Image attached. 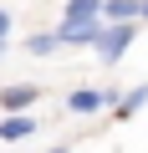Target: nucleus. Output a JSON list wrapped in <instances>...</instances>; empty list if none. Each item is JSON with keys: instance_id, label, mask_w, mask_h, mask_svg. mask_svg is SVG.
<instances>
[{"instance_id": "1", "label": "nucleus", "mask_w": 148, "mask_h": 153, "mask_svg": "<svg viewBox=\"0 0 148 153\" xmlns=\"http://www.w3.org/2000/svg\"><path fill=\"white\" fill-rule=\"evenodd\" d=\"M133 41H138V21H102V36H97V46H92V51L112 66V61H123V56H128V46H133Z\"/></svg>"}, {"instance_id": "2", "label": "nucleus", "mask_w": 148, "mask_h": 153, "mask_svg": "<svg viewBox=\"0 0 148 153\" xmlns=\"http://www.w3.org/2000/svg\"><path fill=\"white\" fill-rule=\"evenodd\" d=\"M97 36H102V16L97 21H61V31H56L61 46H97Z\"/></svg>"}, {"instance_id": "3", "label": "nucleus", "mask_w": 148, "mask_h": 153, "mask_svg": "<svg viewBox=\"0 0 148 153\" xmlns=\"http://www.w3.org/2000/svg\"><path fill=\"white\" fill-rule=\"evenodd\" d=\"M107 102H118V92H97V87L66 92V112H77V117H87V112H97V107H107Z\"/></svg>"}, {"instance_id": "4", "label": "nucleus", "mask_w": 148, "mask_h": 153, "mask_svg": "<svg viewBox=\"0 0 148 153\" xmlns=\"http://www.w3.org/2000/svg\"><path fill=\"white\" fill-rule=\"evenodd\" d=\"M36 97H41V87H36V82H21V87H0V107H5V112H26Z\"/></svg>"}, {"instance_id": "5", "label": "nucleus", "mask_w": 148, "mask_h": 153, "mask_svg": "<svg viewBox=\"0 0 148 153\" xmlns=\"http://www.w3.org/2000/svg\"><path fill=\"white\" fill-rule=\"evenodd\" d=\"M36 133V117L31 112H10L5 123H0V143H21V138H31Z\"/></svg>"}, {"instance_id": "6", "label": "nucleus", "mask_w": 148, "mask_h": 153, "mask_svg": "<svg viewBox=\"0 0 148 153\" xmlns=\"http://www.w3.org/2000/svg\"><path fill=\"white\" fill-rule=\"evenodd\" d=\"M143 102H148V82H138V87H133L128 97L118 92V102H112V107H118V123H128L133 112H143Z\"/></svg>"}, {"instance_id": "7", "label": "nucleus", "mask_w": 148, "mask_h": 153, "mask_svg": "<svg viewBox=\"0 0 148 153\" xmlns=\"http://www.w3.org/2000/svg\"><path fill=\"white\" fill-rule=\"evenodd\" d=\"M143 0H102V21H138Z\"/></svg>"}, {"instance_id": "8", "label": "nucleus", "mask_w": 148, "mask_h": 153, "mask_svg": "<svg viewBox=\"0 0 148 153\" xmlns=\"http://www.w3.org/2000/svg\"><path fill=\"white\" fill-rule=\"evenodd\" d=\"M102 0H66V21H97Z\"/></svg>"}, {"instance_id": "9", "label": "nucleus", "mask_w": 148, "mask_h": 153, "mask_svg": "<svg viewBox=\"0 0 148 153\" xmlns=\"http://www.w3.org/2000/svg\"><path fill=\"white\" fill-rule=\"evenodd\" d=\"M56 46H61V41H56V31H36V36L26 41V51H31V56H51Z\"/></svg>"}, {"instance_id": "10", "label": "nucleus", "mask_w": 148, "mask_h": 153, "mask_svg": "<svg viewBox=\"0 0 148 153\" xmlns=\"http://www.w3.org/2000/svg\"><path fill=\"white\" fill-rule=\"evenodd\" d=\"M5 36H10V10H0V56H5Z\"/></svg>"}, {"instance_id": "11", "label": "nucleus", "mask_w": 148, "mask_h": 153, "mask_svg": "<svg viewBox=\"0 0 148 153\" xmlns=\"http://www.w3.org/2000/svg\"><path fill=\"white\" fill-rule=\"evenodd\" d=\"M138 21H148V0H143V10H138Z\"/></svg>"}, {"instance_id": "12", "label": "nucleus", "mask_w": 148, "mask_h": 153, "mask_svg": "<svg viewBox=\"0 0 148 153\" xmlns=\"http://www.w3.org/2000/svg\"><path fill=\"white\" fill-rule=\"evenodd\" d=\"M46 153H66V148H46Z\"/></svg>"}]
</instances>
